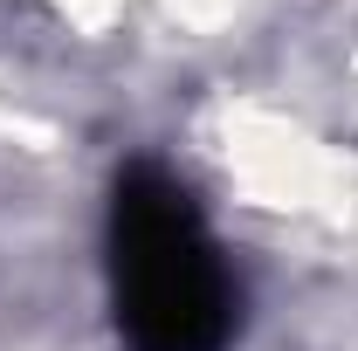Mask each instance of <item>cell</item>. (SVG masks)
<instances>
[{
  "instance_id": "cell-1",
  "label": "cell",
  "mask_w": 358,
  "mask_h": 351,
  "mask_svg": "<svg viewBox=\"0 0 358 351\" xmlns=\"http://www.w3.org/2000/svg\"><path fill=\"white\" fill-rule=\"evenodd\" d=\"M110 310L124 351H227L241 289L221 241L159 159H131L110 186Z\"/></svg>"
}]
</instances>
